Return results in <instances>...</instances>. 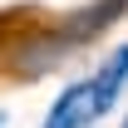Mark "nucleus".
<instances>
[{
    "label": "nucleus",
    "mask_w": 128,
    "mask_h": 128,
    "mask_svg": "<svg viewBox=\"0 0 128 128\" xmlns=\"http://www.w3.org/2000/svg\"><path fill=\"white\" fill-rule=\"evenodd\" d=\"M0 128H5V108H0Z\"/></svg>",
    "instance_id": "nucleus-3"
},
{
    "label": "nucleus",
    "mask_w": 128,
    "mask_h": 128,
    "mask_svg": "<svg viewBox=\"0 0 128 128\" xmlns=\"http://www.w3.org/2000/svg\"><path fill=\"white\" fill-rule=\"evenodd\" d=\"M104 118V108H98V94H94V79H74L64 84V94L49 104L44 113V128H89Z\"/></svg>",
    "instance_id": "nucleus-1"
},
{
    "label": "nucleus",
    "mask_w": 128,
    "mask_h": 128,
    "mask_svg": "<svg viewBox=\"0 0 128 128\" xmlns=\"http://www.w3.org/2000/svg\"><path fill=\"white\" fill-rule=\"evenodd\" d=\"M118 128H128V113H123V123H118Z\"/></svg>",
    "instance_id": "nucleus-4"
},
{
    "label": "nucleus",
    "mask_w": 128,
    "mask_h": 128,
    "mask_svg": "<svg viewBox=\"0 0 128 128\" xmlns=\"http://www.w3.org/2000/svg\"><path fill=\"white\" fill-rule=\"evenodd\" d=\"M123 84H128V44H118V49H108L104 64L94 69V94H98V108H104V113L118 104Z\"/></svg>",
    "instance_id": "nucleus-2"
}]
</instances>
